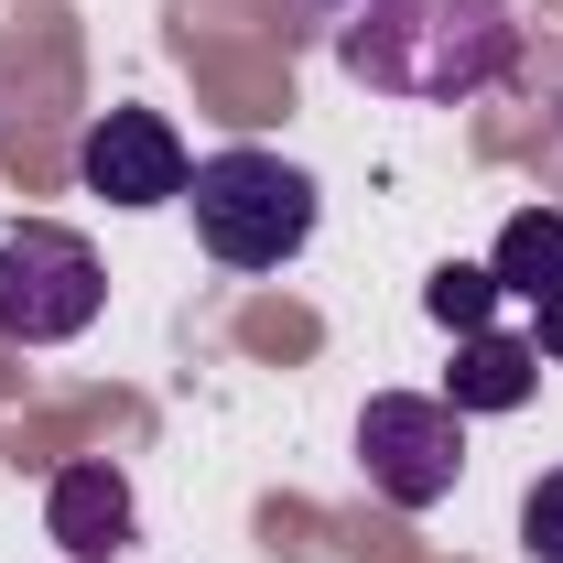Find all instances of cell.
<instances>
[{
    "mask_svg": "<svg viewBox=\"0 0 563 563\" xmlns=\"http://www.w3.org/2000/svg\"><path fill=\"white\" fill-rule=\"evenodd\" d=\"M185 207H196L207 261H228V272H282L314 239V174H292L282 152H207L196 185H185Z\"/></svg>",
    "mask_w": 563,
    "mask_h": 563,
    "instance_id": "obj_2",
    "label": "cell"
},
{
    "mask_svg": "<svg viewBox=\"0 0 563 563\" xmlns=\"http://www.w3.org/2000/svg\"><path fill=\"white\" fill-rule=\"evenodd\" d=\"M44 531H55V553H76V563H109L120 542H131V477H120L109 455L66 466V477L44 488Z\"/></svg>",
    "mask_w": 563,
    "mask_h": 563,
    "instance_id": "obj_6",
    "label": "cell"
},
{
    "mask_svg": "<svg viewBox=\"0 0 563 563\" xmlns=\"http://www.w3.org/2000/svg\"><path fill=\"white\" fill-rule=\"evenodd\" d=\"M488 272L509 303H542V292H563V207H520L509 228H498Z\"/></svg>",
    "mask_w": 563,
    "mask_h": 563,
    "instance_id": "obj_8",
    "label": "cell"
},
{
    "mask_svg": "<svg viewBox=\"0 0 563 563\" xmlns=\"http://www.w3.org/2000/svg\"><path fill=\"white\" fill-rule=\"evenodd\" d=\"M336 66L368 98L444 109V98H477L520 66V11L509 0H357L336 22Z\"/></svg>",
    "mask_w": 563,
    "mask_h": 563,
    "instance_id": "obj_1",
    "label": "cell"
},
{
    "mask_svg": "<svg viewBox=\"0 0 563 563\" xmlns=\"http://www.w3.org/2000/svg\"><path fill=\"white\" fill-rule=\"evenodd\" d=\"M357 466L390 509H444L466 477V412L444 390H379L357 412Z\"/></svg>",
    "mask_w": 563,
    "mask_h": 563,
    "instance_id": "obj_4",
    "label": "cell"
},
{
    "mask_svg": "<svg viewBox=\"0 0 563 563\" xmlns=\"http://www.w3.org/2000/svg\"><path fill=\"white\" fill-rule=\"evenodd\" d=\"M553 120H563V87H553Z\"/></svg>",
    "mask_w": 563,
    "mask_h": 563,
    "instance_id": "obj_13",
    "label": "cell"
},
{
    "mask_svg": "<svg viewBox=\"0 0 563 563\" xmlns=\"http://www.w3.org/2000/svg\"><path fill=\"white\" fill-rule=\"evenodd\" d=\"M498 303H509V292H498V272H488V261H444V272L422 282V314H433L444 336H477Z\"/></svg>",
    "mask_w": 563,
    "mask_h": 563,
    "instance_id": "obj_9",
    "label": "cell"
},
{
    "mask_svg": "<svg viewBox=\"0 0 563 563\" xmlns=\"http://www.w3.org/2000/svg\"><path fill=\"white\" fill-rule=\"evenodd\" d=\"M76 174H87V196L98 207H185V185H196V163H185V141L163 109H98L87 141H76Z\"/></svg>",
    "mask_w": 563,
    "mask_h": 563,
    "instance_id": "obj_5",
    "label": "cell"
},
{
    "mask_svg": "<svg viewBox=\"0 0 563 563\" xmlns=\"http://www.w3.org/2000/svg\"><path fill=\"white\" fill-rule=\"evenodd\" d=\"M520 542H531V563H563V466L531 477V498H520Z\"/></svg>",
    "mask_w": 563,
    "mask_h": 563,
    "instance_id": "obj_10",
    "label": "cell"
},
{
    "mask_svg": "<svg viewBox=\"0 0 563 563\" xmlns=\"http://www.w3.org/2000/svg\"><path fill=\"white\" fill-rule=\"evenodd\" d=\"M531 390H542V347H531V336H488V325H477V336H455L444 401H455L466 422H477V412H520Z\"/></svg>",
    "mask_w": 563,
    "mask_h": 563,
    "instance_id": "obj_7",
    "label": "cell"
},
{
    "mask_svg": "<svg viewBox=\"0 0 563 563\" xmlns=\"http://www.w3.org/2000/svg\"><path fill=\"white\" fill-rule=\"evenodd\" d=\"M531 347L563 357V292H542V303H531Z\"/></svg>",
    "mask_w": 563,
    "mask_h": 563,
    "instance_id": "obj_11",
    "label": "cell"
},
{
    "mask_svg": "<svg viewBox=\"0 0 563 563\" xmlns=\"http://www.w3.org/2000/svg\"><path fill=\"white\" fill-rule=\"evenodd\" d=\"M98 303H109V272L76 228H55V217L0 228V336L11 347H66L98 325Z\"/></svg>",
    "mask_w": 563,
    "mask_h": 563,
    "instance_id": "obj_3",
    "label": "cell"
},
{
    "mask_svg": "<svg viewBox=\"0 0 563 563\" xmlns=\"http://www.w3.org/2000/svg\"><path fill=\"white\" fill-rule=\"evenodd\" d=\"M314 11H357V0H314Z\"/></svg>",
    "mask_w": 563,
    "mask_h": 563,
    "instance_id": "obj_12",
    "label": "cell"
}]
</instances>
